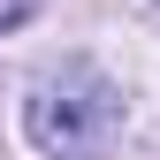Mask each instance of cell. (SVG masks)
Segmentation results:
<instances>
[{"mask_svg": "<svg viewBox=\"0 0 160 160\" xmlns=\"http://www.w3.org/2000/svg\"><path fill=\"white\" fill-rule=\"evenodd\" d=\"M114 122H122V99H114V84L99 69H61L46 76V84L31 92L23 107V130L38 152H61V160H84L114 137Z\"/></svg>", "mask_w": 160, "mask_h": 160, "instance_id": "1", "label": "cell"}, {"mask_svg": "<svg viewBox=\"0 0 160 160\" xmlns=\"http://www.w3.org/2000/svg\"><path fill=\"white\" fill-rule=\"evenodd\" d=\"M31 8H38V0H0V31H8L15 15H31Z\"/></svg>", "mask_w": 160, "mask_h": 160, "instance_id": "2", "label": "cell"}]
</instances>
